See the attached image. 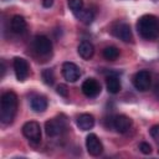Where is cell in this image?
<instances>
[{"instance_id": "1", "label": "cell", "mask_w": 159, "mask_h": 159, "mask_svg": "<svg viewBox=\"0 0 159 159\" xmlns=\"http://www.w3.org/2000/svg\"><path fill=\"white\" fill-rule=\"evenodd\" d=\"M17 111V96L15 92L9 91L1 96L0 99V120L2 124L12 123Z\"/></svg>"}, {"instance_id": "2", "label": "cell", "mask_w": 159, "mask_h": 159, "mask_svg": "<svg viewBox=\"0 0 159 159\" xmlns=\"http://www.w3.org/2000/svg\"><path fill=\"white\" fill-rule=\"evenodd\" d=\"M138 34L145 40H154L159 36V17L147 14L139 17L137 22Z\"/></svg>"}, {"instance_id": "3", "label": "cell", "mask_w": 159, "mask_h": 159, "mask_svg": "<svg viewBox=\"0 0 159 159\" xmlns=\"http://www.w3.org/2000/svg\"><path fill=\"white\" fill-rule=\"evenodd\" d=\"M22 134L32 144H39L41 142V127L35 120H29L22 125Z\"/></svg>"}, {"instance_id": "4", "label": "cell", "mask_w": 159, "mask_h": 159, "mask_svg": "<svg viewBox=\"0 0 159 159\" xmlns=\"http://www.w3.org/2000/svg\"><path fill=\"white\" fill-rule=\"evenodd\" d=\"M65 129H66V120L60 117L48 119L45 123V132H46V135L50 138H55L60 135L62 132H65Z\"/></svg>"}, {"instance_id": "5", "label": "cell", "mask_w": 159, "mask_h": 159, "mask_svg": "<svg viewBox=\"0 0 159 159\" xmlns=\"http://www.w3.org/2000/svg\"><path fill=\"white\" fill-rule=\"evenodd\" d=\"M150 82H152V76H150L149 71H147V70L138 71L133 76V86L135 87V89H138L140 92L147 91L150 86Z\"/></svg>"}, {"instance_id": "6", "label": "cell", "mask_w": 159, "mask_h": 159, "mask_svg": "<svg viewBox=\"0 0 159 159\" xmlns=\"http://www.w3.org/2000/svg\"><path fill=\"white\" fill-rule=\"evenodd\" d=\"M12 66H14V71H15L17 81H21V82L25 81L29 76V72H30V67H29L27 61L22 57H15Z\"/></svg>"}, {"instance_id": "7", "label": "cell", "mask_w": 159, "mask_h": 159, "mask_svg": "<svg viewBox=\"0 0 159 159\" xmlns=\"http://www.w3.org/2000/svg\"><path fill=\"white\" fill-rule=\"evenodd\" d=\"M86 148H87V152L93 157H98L103 152V145L101 140L93 133H89L86 137Z\"/></svg>"}, {"instance_id": "8", "label": "cell", "mask_w": 159, "mask_h": 159, "mask_svg": "<svg viewBox=\"0 0 159 159\" xmlns=\"http://www.w3.org/2000/svg\"><path fill=\"white\" fill-rule=\"evenodd\" d=\"M34 48L39 55L46 56V55H48L51 52L52 43H51L48 37H46L43 35H40V36H36L35 40H34Z\"/></svg>"}, {"instance_id": "9", "label": "cell", "mask_w": 159, "mask_h": 159, "mask_svg": "<svg viewBox=\"0 0 159 159\" xmlns=\"http://www.w3.org/2000/svg\"><path fill=\"white\" fill-rule=\"evenodd\" d=\"M62 76L68 82H76L81 77V71L73 62H65L62 65Z\"/></svg>"}, {"instance_id": "10", "label": "cell", "mask_w": 159, "mask_h": 159, "mask_svg": "<svg viewBox=\"0 0 159 159\" xmlns=\"http://www.w3.org/2000/svg\"><path fill=\"white\" fill-rule=\"evenodd\" d=\"M81 89L84 96L87 97H97L101 93V84L97 80L94 78H87L81 86Z\"/></svg>"}, {"instance_id": "11", "label": "cell", "mask_w": 159, "mask_h": 159, "mask_svg": "<svg viewBox=\"0 0 159 159\" xmlns=\"http://www.w3.org/2000/svg\"><path fill=\"white\" fill-rule=\"evenodd\" d=\"M112 127L118 133H127L132 127V119L125 114H118L112 119Z\"/></svg>"}, {"instance_id": "12", "label": "cell", "mask_w": 159, "mask_h": 159, "mask_svg": "<svg viewBox=\"0 0 159 159\" xmlns=\"http://www.w3.org/2000/svg\"><path fill=\"white\" fill-rule=\"evenodd\" d=\"M113 34L122 41L124 42H130L132 41V30L130 26L127 22H119L114 26L113 29Z\"/></svg>"}, {"instance_id": "13", "label": "cell", "mask_w": 159, "mask_h": 159, "mask_svg": "<svg viewBox=\"0 0 159 159\" xmlns=\"http://www.w3.org/2000/svg\"><path fill=\"white\" fill-rule=\"evenodd\" d=\"M76 123H77V127L81 130H89L94 125V118L89 113H83V114H80L77 117Z\"/></svg>"}, {"instance_id": "14", "label": "cell", "mask_w": 159, "mask_h": 159, "mask_svg": "<svg viewBox=\"0 0 159 159\" xmlns=\"http://www.w3.org/2000/svg\"><path fill=\"white\" fill-rule=\"evenodd\" d=\"M77 52L83 60H89L94 53V47L89 41H82L77 47Z\"/></svg>"}, {"instance_id": "15", "label": "cell", "mask_w": 159, "mask_h": 159, "mask_svg": "<svg viewBox=\"0 0 159 159\" xmlns=\"http://www.w3.org/2000/svg\"><path fill=\"white\" fill-rule=\"evenodd\" d=\"M10 25H11V30L15 34H22V32H25L26 26H27L25 17L21 16V15H15L11 19V24Z\"/></svg>"}, {"instance_id": "16", "label": "cell", "mask_w": 159, "mask_h": 159, "mask_svg": "<svg viewBox=\"0 0 159 159\" xmlns=\"http://www.w3.org/2000/svg\"><path fill=\"white\" fill-rule=\"evenodd\" d=\"M30 106H31V108H32L35 112L41 113V112H43V111L47 108V99H46L43 96H36V97L31 98Z\"/></svg>"}, {"instance_id": "17", "label": "cell", "mask_w": 159, "mask_h": 159, "mask_svg": "<svg viewBox=\"0 0 159 159\" xmlns=\"http://www.w3.org/2000/svg\"><path fill=\"white\" fill-rule=\"evenodd\" d=\"M75 15H76V17H77L81 22H83V24H86V25H89V24L93 21V19H94V14H93L89 9H82V10H80L78 12H76Z\"/></svg>"}, {"instance_id": "18", "label": "cell", "mask_w": 159, "mask_h": 159, "mask_svg": "<svg viewBox=\"0 0 159 159\" xmlns=\"http://www.w3.org/2000/svg\"><path fill=\"white\" fill-rule=\"evenodd\" d=\"M107 91L112 94H116L120 91V81L116 76H109L107 78Z\"/></svg>"}, {"instance_id": "19", "label": "cell", "mask_w": 159, "mask_h": 159, "mask_svg": "<svg viewBox=\"0 0 159 159\" xmlns=\"http://www.w3.org/2000/svg\"><path fill=\"white\" fill-rule=\"evenodd\" d=\"M103 57L106 58V60H108V61H114V60H117L118 58V56H119V50L116 47V46H107V47H104V50H103Z\"/></svg>"}, {"instance_id": "20", "label": "cell", "mask_w": 159, "mask_h": 159, "mask_svg": "<svg viewBox=\"0 0 159 159\" xmlns=\"http://www.w3.org/2000/svg\"><path fill=\"white\" fill-rule=\"evenodd\" d=\"M41 76H42L43 82H45L47 86H52V84H53V82H55V76H53L52 70H50V68L43 70L42 73H41Z\"/></svg>"}, {"instance_id": "21", "label": "cell", "mask_w": 159, "mask_h": 159, "mask_svg": "<svg viewBox=\"0 0 159 159\" xmlns=\"http://www.w3.org/2000/svg\"><path fill=\"white\" fill-rule=\"evenodd\" d=\"M67 4L73 14H76L83 9V0H67Z\"/></svg>"}, {"instance_id": "22", "label": "cell", "mask_w": 159, "mask_h": 159, "mask_svg": "<svg viewBox=\"0 0 159 159\" xmlns=\"http://www.w3.org/2000/svg\"><path fill=\"white\" fill-rule=\"evenodd\" d=\"M56 92L61 96V97H67L68 96V89H67V87L65 86V84H58L57 87H56Z\"/></svg>"}, {"instance_id": "23", "label": "cell", "mask_w": 159, "mask_h": 159, "mask_svg": "<svg viewBox=\"0 0 159 159\" xmlns=\"http://www.w3.org/2000/svg\"><path fill=\"white\" fill-rule=\"evenodd\" d=\"M139 149H140V152H142L143 154H150V153H152V147H150V144H149V143H145V142H143V143L139 144Z\"/></svg>"}, {"instance_id": "24", "label": "cell", "mask_w": 159, "mask_h": 159, "mask_svg": "<svg viewBox=\"0 0 159 159\" xmlns=\"http://www.w3.org/2000/svg\"><path fill=\"white\" fill-rule=\"evenodd\" d=\"M150 135L154 140L159 142V124H155L150 128Z\"/></svg>"}, {"instance_id": "25", "label": "cell", "mask_w": 159, "mask_h": 159, "mask_svg": "<svg viewBox=\"0 0 159 159\" xmlns=\"http://www.w3.org/2000/svg\"><path fill=\"white\" fill-rule=\"evenodd\" d=\"M53 4V0H42V5L45 7H51Z\"/></svg>"}, {"instance_id": "26", "label": "cell", "mask_w": 159, "mask_h": 159, "mask_svg": "<svg viewBox=\"0 0 159 159\" xmlns=\"http://www.w3.org/2000/svg\"><path fill=\"white\" fill-rule=\"evenodd\" d=\"M4 75H5V62H4V61H1V75H0V77L2 78V77H4Z\"/></svg>"}, {"instance_id": "27", "label": "cell", "mask_w": 159, "mask_h": 159, "mask_svg": "<svg viewBox=\"0 0 159 159\" xmlns=\"http://www.w3.org/2000/svg\"><path fill=\"white\" fill-rule=\"evenodd\" d=\"M155 94H157V97L159 98V81H158V83H157V86H155Z\"/></svg>"}, {"instance_id": "28", "label": "cell", "mask_w": 159, "mask_h": 159, "mask_svg": "<svg viewBox=\"0 0 159 159\" xmlns=\"http://www.w3.org/2000/svg\"><path fill=\"white\" fill-rule=\"evenodd\" d=\"M158 153H159V149H158Z\"/></svg>"}]
</instances>
